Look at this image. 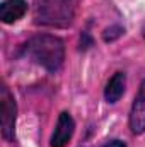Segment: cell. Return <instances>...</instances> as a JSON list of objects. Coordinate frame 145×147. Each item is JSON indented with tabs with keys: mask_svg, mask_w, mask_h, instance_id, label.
Masks as SVG:
<instances>
[{
	"mask_svg": "<svg viewBox=\"0 0 145 147\" xmlns=\"http://www.w3.org/2000/svg\"><path fill=\"white\" fill-rule=\"evenodd\" d=\"M22 51L50 74H56L65 62V43L55 34H36L29 38Z\"/></svg>",
	"mask_w": 145,
	"mask_h": 147,
	"instance_id": "obj_1",
	"label": "cell"
},
{
	"mask_svg": "<svg viewBox=\"0 0 145 147\" xmlns=\"http://www.w3.org/2000/svg\"><path fill=\"white\" fill-rule=\"evenodd\" d=\"M77 0H38L34 22L46 28H68L75 17Z\"/></svg>",
	"mask_w": 145,
	"mask_h": 147,
	"instance_id": "obj_2",
	"label": "cell"
},
{
	"mask_svg": "<svg viewBox=\"0 0 145 147\" xmlns=\"http://www.w3.org/2000/svg\"><path fill=\"white\" fill-rule=\"evenodd\" d=\"M15 120H17L15 98L10 92L9 86L2 84V87H0V121H2V135L9 142H14Z\"/></svg>",
	"mask_w": 145,
	"mask_h": 147,
	"instance_id": "obj_3",
	"label": "cell"
},
{
	"mask_svg": "<svg viewBox=\"0 0 145 147\" xmlns=\"http://www.w3.org/2000/svg\"><path fill=\"white\" fill-rule=\"evenodd\" d=\"M128 127L133 135L145 134V79L140 82L137 96L132 103V110L128 116Z\"/></svg>",
	"mask_w": 145,
	"mask_h": 147,
	"instance_id": "obj_4",
	"label": "cell"
},
{
	"mask_svg": "<svg viewBox=\"0 0 145 147\" xmlns=\"http://www.w3.org/2000/svg\"><path fill=\"white\" fill-rule=\"evenodd\" d=\"M75 132V121L68 111H62L58 115L55 130L50 139V147H67V144L72 140Z\"/></svg>",
	"mask_w": 145,
	"mask_h": 147,
	"instance_id": "obj_5",
	"label": "cell"
},
{
	"mask_svg": "<svg viewBox=\"0 0 145 147\" xmlns=\"http://www.w3.org/2000/svg\"><path fill=\"white\" fill-rule=\"evenodd\" d=\"M28 12L26 0H3L0 3V21L3 24H15L19 22Z\"/></svg>",
	"mask_w": 145,
	"mask_h": 147,
	"instance_id": "obj_6",
	"label": "cell"
},
{
	"mask_svg": "<svg viewBox=\"0 0 145 147\" xmlns=\"http://www.w3.org/2000/svg\"><path fill=\"white\" fill-rule=\"evenodd\" d=\"M125 89H126V74L114 72L109 77V80L106 82V87H104V99H106V103L116 105L123 98Z\"/></svg>",
	"mask_w": 145,
	"mask_h": 147,
	"instance_id": "obj_7",
	"label": "cell"
},
{
	"mask_svg": "<svg viewBox=\"0 0 145 147\" xmlns=\"http://www.w3.org/2000/svg\"><path fill=\"white\" fill-rule=\"evenodd\" d=\"M123 34H125V28L119 26V24H113V26H109V28L104 29L103 39H104L106 43H113V41H116L118 38H121Z\"/></svg>",
	"mask_w": 145,
	"mask_h": 147,
	"instance_id": "obj_8",
	"label": "cell"
},
{
	"mask_svg": "<svg viewBox=\"0 0 145 147\" xmlns=\"http://www.w3.org/2000/svg\"><path fill=\"white\" fill-rule=\"evenodd\" d=\"M103 147H126V142H123L119 139H113V140H108Z\"/></svg>",
	"mask_w": 145,
	"mask_h": 147,
	"instance_id": "obj_9",
	"label": "cell"
}]
</instances>
